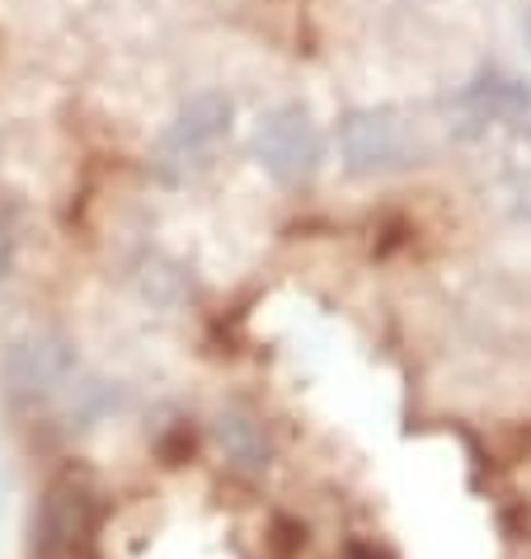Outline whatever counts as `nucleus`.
<instances>
[{"label":"nucleus","instance_id":"7ed1b4c3","mask_svg":"<svg viewBox=\"0 0 531 559\" xmlns=\"http://www.w3.org/2000/svg\"><path fill=\"white\" fill-rule=\"evenodd\" d=\"M249 146H255L263 175L283 189H302L324 165V132L306 104H278L269 114H259Z\"/></svg>","mask_w":531,"mask_h":559},{"label":"nucleus","instance_id":"20e7f679","mask_svg":"<svg viewBox=\"0 0 531 559\" xmlns=\"http://www.w3.org/2000/svg\"><path fill=\"white\" fill-rule=\"evenodd\" d=\"M231 118L236 108L222 90H198L193 99L179 104V114L165 122L161 142H155V160H161L165 175H189L193 165H202L212 155V146L231 132Z\"/></svg>","mask_w":531,"mask_h":559},{"label":"nucleus","instance_id":"39448f33","mask_svg":"<svg viewBox=\"0 0 531 559\" xmlns=\"http://www.w3.org/2000/svg\"><path fill=\"white\" fill-rule=\"evenodd\" d=\"M494 136V183L504 193L508 212L531 226V114L512 118L504 128H489L484 142Z\"/></svg>","mask_w":531,"mask_h":559},{"label":"nucleus","instance_id":"f03ea898","mask_svg":"<svg viewBox=\"0 0 531 559\" xmlns=\"http://www.w3.org/2000/svg\"><path fill=\"white\" fill-rule=\"evenodd\" d=\"M339 160L353 179H386L418 160V128L400 108H353L339 118Z\"/></svg>","mask_w":531,"mask_h":559},{"label":"nucleus","instance_id":"f257e3e1","mask_svg":"<svg viewBox=\"0 0 531 559\" xmlns=\"http://www.w3.org/2000/svg\"><path fill=\"white\" fill-rule=\"evenodd\" d=\"M95 532H99V508L95 493L75 471L57 475L34 508L28 526V559H95Z\"/></svg>","mask_w":531,"mask_h":559},{"label":"nucleus","instance_id":"6e6552de","mask_svg":"<svg viewBox=\"0 0 531 559\" xmlns=\"http://www.w3.org/2000/svg\"><path fill=\"white\" fill-rule=\"evenodd\" d=\"M20 263V203L10 193H0V283Z\"/></svg>","mask_w":531,"mask_h":559},{"label":"nucleus","instance_id":"1a4fd4ad","mask_svg":"<svg viewBox=\"0 0 531 559\" xmlns=\"http://www.w3.org/2000/svg\"><path fill=\"white\" fill-rule=\"evenodd\" d=\"M343 559H396V555H390L386 546H377V540H349Z\"/></svg>","mask_w":531,"mask_h":559},{"label":"nucleus","instance_id":"423d86ee","mask_svg":"<svg viewBox=\"0 0 531 559\" xmlns=\"http://www.w3.org/2000/svg\"><path fill=\"white\" fill-rule=\"evenodd\" d=\"M216 442H222V452L231 465H240V471H263L273 456V442L269 432H263V418L249 414L245 405H226L216 414Z\"/></svg>","mask_w":531,"mask_h":559},{"label":"nucleus","instance_id":"0eeeda50","mask_svg":"<svg viewBox=\"0 0 531 559\" xmlns=\"http://www.w3.org/2000/svg\"><path fill=\"white\" fill-rule=\"evenodd\" d=\"M137 292L155 306H179L189 297V277H184V269L175 259L151 254V259H142V269H137Z\"/></svg>","mask_w":531,"mask_h":559}]
</instances>
